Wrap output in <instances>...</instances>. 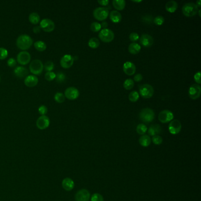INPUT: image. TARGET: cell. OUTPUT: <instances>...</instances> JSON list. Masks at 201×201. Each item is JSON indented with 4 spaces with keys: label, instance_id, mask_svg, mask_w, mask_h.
Instances as JSON below:
<instances>
[{
    "label": "cell",
    "instance_id": "44dd1931",
    "mask_svg": "<svg viewBox=\"0 0 201 201\" xmlns=\"http://www.w3.org/2000/svg\"><path fill=\"white\" fill-rule=\"evenodd\" d=\"M162 127L160 125L158 124L151 125L147 131L148 134L149 136H154L156 135H159L162 133Z\"/></svg>",
    "mask_w": 201,
    "mask_h": 201
},
{
    "label": "cell",
    "instance_id": "f5cc1de1",
    "mask_svg": "<svg viewBox=\"0 0 201 201\" xmlns=\"http://www.w3.org/2000/svg\"><path fill=\"white\" fill-rule=\"evenodd\" d=\"M196 5L198 7H201V0H198L196 1Z\"/></svg>",
    "mask_w": 201,
    "mask_h": 201
},
{
    "label": "cell",
    "instance_id": "603a6c76",
    "mask_svg": "<svg viewBox=\"0 0 201 201\" xmlns=\"http://www.w3.org/2000/svg\"><path fill=\"white\" fill-rule=\"evenodd\" d=\"M110 19L113 23H119L122 21V17L119 12L116 10L111 11L109 14Z\"/></svg>",
    "mask_w": 201,
    "mask_h": 201
},
{
    "label": "cell",
    "instance_id": "d6a6232c",
    "mask_svg": "<svg viewBox=\"0 0 201 201\" xmlns=\"http://www.w3.org/2000/svg\"><path fill=\"white\" fill-rule=\"evenodd\" d=\"M139 98V94L136 91H132L129 95V99L132 102H136Z\"/></svg>",
    "mask_w": 201,
    "mask_h": 201
},
{
    "label": "cell",
    "instance_id": "ee69618b",
    "mask_svg": "<svg viewBox=\"0 0 201 201\" xmlns=\"http://www.w3.org/2000/svg\"><path fill=\"white\" fill-rule=\"evenodd\" d=\"M139 36L137 33H132L129 35V39L130 40L133 42H136L139 39Z\"/></svg>",
    "mask_w": 201,
    "mask_h": 201
},
{
    "label": "cell",
    "instance_id": "5bb4252c",
    "mask_svg": "<svg viewBox=\"0 0 201 201\" xmlns=\"http://www.w3.org/2000/svg\"><path fill=\"white\" fill-rule=\"evenodd\" d=\"M74 57L70 55H63L60 60V65L65 69H69L71 67L74 63Z\"/></svg>",
    "mask_w": 201,
    "mask_h": 201
},
{
    "label": "cell",
    "instance_id": "7c38bea8",
    "mask_svg": "<svg viewBox=\"0 0 201 201\" xmlns=\"http://www.w3.org/2000/svg\"><path fill=\"white\" fill-rule=\"evenodd\" d=\"M17 59L20 65H26L30 61L31 55L28 51H22L18 54Z\"/></svg>",
    "mask_w": 201,
    "mask_h": 201
},
{
    "label": "cell",
    "instance_id": "e0dca14e",
    "mask_svg": "<svg viewBox=\"0 0 201 201\" xmlns=\"http://www.w3.org/2000/svg\"><path fill=\"white\" fill-rule=\"evenodd\" d=\"M154 43V40L152 37L147 34L141 35L140 38V43L145 47H151Z\"/></svg>",
    "mask_w": 201,
    "mask_h": 201
},
{
    "label": "cell",
    "instance_id": "ffe728a7",
    "mask_svg": "<svg viewBox=\"0 0 201 201\" xmlns=\"http://www.w3.org/2000/svg\"><path fill=\"white\" fill-rule=\"evenodd\" d=\"M38 82L37 77L34 75H28L25 78L24 83L28 87H34Z\"/></svg>",
    "mask_w": 201,
    "mask_h": 201
},
{
    "label": "cell",
    "instance_id": "c3c4849f",
    "mask_svg": "<svg viewBox=\"0 0 201 201\" xmlns=\"http://www.w3.org/2000/svg\"><path fill=\"white\" fill-rule=\"evenodd\" d=\"M143 79V76L141 74H137L134 76V80L135 82H141Z\"/></svg>",
    "mask_w": 201,
    "mask_h": 201
},
{
    "label": "cell",
    "instance_id": "8992f818",
    "mask_svg": "<svg viewBox=\"0 0 201 201\" xmlns=\"http://www.w3.org/2000/svg\"><path fill=\"white\" fill-rule=\"evenodd\" d=\"M139 93L142 98H150L152 97L154 94L153 87L149 84H142L139 87Z\"/></svg>",
    "mask_w": 201,
    "mask_h": 201
},
{
    "label": "cell",
    "instance_id": "7402d4cb",
    "mask_svg": "<svg viewBox=\"0 0 201 201\" xmlns=\"http://www.w3.org/2000/svg\"><path fill=\"white\" fill-rule=\"evenodd\" d=\"M62 186L66 191H70L74 187V182L69 178H66L62 181Z\"/></svg>",
    "mask_w": 201,
    "mask_h": 201
},
{
    "label": "cell",
    "instance_id": "4316f807",
    "mask_svg": "<svg viewBox=\"0 0 201 201\" xmlns=\"http://www.w3.org/2000/svg\"><path fill=\"white\" fill-rule=\"evenodd\" d=\"M139 142L142 146L147 147L151 143V139L149 135H144L139 138Z\"/></svg>",
    "mask_w": 201,
    "mask_h": 201
},
{
    "label": "cell",
    "instance_id": "e575fe53",
    "mask_svg": "<svg viewBox=\"0 0 201 201\" xmlns=\"http://www.w3.org/2000/svg\"><path fill=\"white\" fill-rule=\"evenodd\" d=\"M65 73L62 72H58L55 74V80L59 83H61L65 82Z\"/></svg>",
    "mask_w": 201,
    "mask_h": 201
},
{
    "label": "cell",
    "instance_id": "cb8c5ba5",
    "mask_svg": "<svg viewBox=\"0 0 201 201\" xmlns=\"http://www.w3.org/2000/svg\"><path fill=\"white\" fill-rule=\"evenodd\" d=\"M178 7V3L175 1H173V0L168 1L165 6L166 10L170 13L175 12L177 10Z\"/></svg>",
    "mask_w": 201,
    "mask_h": 201
},
{
    "label": "cell",
    "instance_id": "bcb514c9",
    "mask_svg": "<svg viewBox=\"0 0 201 201\" xmlns=\"http://www.w3.org/2000/svg\"><path fill=\"white\" fill-rule=\"evenodd\" d=\"M194 80L197 84H201V72L200 71H198V72H197L195 74V75H194Z\"/></svg>",
    "mask_w": 201,
    "mask_h": 201
},
{
    "label": "cell",
    "instance_id": "9a60e30c",
    "mask_svg": "<svg viewBox=\"0 0 201 201\" xmlns=\"http://www.w3.org/2000/svg\"><path fill=\"white\" fill-rule=\"evenodd\" d=\"M37 127L40 130L47 129L50 125V119L49 117L45 115L40 116L36 122Z\"/></svg>",
    "mask_w": 201,
    "mask_h": 201
},
{
    "label": "cell",
    "instance_id": "5b68a950",
    "mask_svg": "<svg viewBox=\"0 0 201 201\" xmlns=\"http://www.w3.org/2000/svg\"><path fill=\"white\" fill-rule=\"evenodd\" d=\"M98 37L103 43H110L113 40L114 34L111 30L106 28L100 30L98 34Z\"/></svg>",
    "mask_w": 201,
    "mask_h": 201
},
{
    "label": "cell",
    "instance_id": "2e32d148",
    "mask_svg": "<svg viewBox=\"0 0 201 201\" xmlns=\"http://www.w3.org/2000/svg\"><path fill=\"white\" fill-rule=\"evenodd\" d=\"M90 198V194L89 190L82 189L79 190L75 195L76 201H89Z\"/></svg>",
    "mask_w": 201,
    "mask_h": 201
},
{
    "label": "cell",
    "instance_id": "f35d334b",
    "mask_svg": "<svg viewBox=\"0 0 201 201\" xmlns=\"http://www.w3.org/2000/svg\"><path fill=\"white\" fill-rule=\"evenodd\" d=\"M152 141L155 145H160L162 144V143L163 141V139L161 136H159V135H156V136H153Z\"/></svg>",
    "mask_w": 201,
    "mask_h": 201
},
{
    "label": "cell",
    "instance_id": "d4e9b609",
    "mask_svg": "<svg viewBox=\"0 0 201 201\" xmlns=\"http://www.w3.org/2000/svg\"><path fill=\"white\" fill-rule=\"evenodd\" d=\"M128 50L129 53L132 55H137L140 52L141 50V47L139 44L132 43L129 45Z\"/></svg>",
    "mask_w": 201,
    "mask_h": 201
},
{
    "label": "cell",
    "instance_id": "ab89813d",
    "mask_svg": "<svg viewBox=\"0 0 201 201\" xmlns=\"http://www.w3.org/2000/svg\"><path fill=\"white\" fill-rule=\"evenodd\" d=\"M45 78L48 81H52L55 79V73L53 71H48L45 74Z\"/></svg>",
    "mask_w": 201,
    "mask_h": 201
},
{
    "label": "cell",
    "instance_id": "11a10c76",
    "mask_svg": "<svg viewBox=\"0 0 201 201\" xmlns=\"http://www.w3.org/2000/svg\"><path fill=\"white\" fill-rule=\"evenodd\" d=\"M198 11H199V17H201V10H199Z\"/></svg>",
    "mask_w": 201,
    "mask_h": 201
},
{
    "label": "cell",
    "instance_id": "b9f144b4",
    "mask_svg": "<svg viewBox=\"0 0 201 201\" xmlns=\"http://www.w3.org/2000/svg\"><path fill=\"white\" fill-rule=\"evenodd\" d=\"M8 51L3 47H0V60H4L8 56Z\"/></svg>",
    "mask_w": 201,
    "mask_h": 201
},
{
    "label": "cell",
    "instance_id": "6da1fadb",
    "mask_svg": "<svg viewBox=\"0 0 201 201\" xmlns=\"http://www.w3.org/2000/svg\"><path fill=\"white\" fill-rule=\"evenodd\" d=\"M33 40L30 36L27 34H22L17 39V47L21 50H27L31 47L33 44Z\"/></svg>",
    "mask_w": 201,
    "mask_h": 201
},
{
    "label": "cell",
    "instance_id": "30bf717a",
    "mask_svg": "<svg viewBox=\"0 0 201 201\" xmlns=\"http://www.w3.org/2000/svg\"><path fill=\"white\" fill-rule=\"evenodd\" d=\"M40 27L45 32H51L55 29V22L49 18H44L40 22Z\"/></svg>",
    "mask_w": 201,
    "mask_h": 201
},
{
    "label": "cell",
    "instance_id": "681fc988",
    "mask_svg": "<svg viewBox=\"0 0 201 201\" xmlns=\"http://www.w3.org/2000/svg\"><path fill=\"white\" fill-rule=\"evenodd\" d=\"M98 2L101 6H107L109 5V0H98Z\"/></svg>",
    "mask_w": 201,
    "mask_h": 201
},
{
    "label": "cell",
    "instance_id": "1f68e13d",
    "mask_svg": "<svg viewBox=\"0 0 201 201\" xmlns=\"http://www.w3.org/2000/svg\"><path fill=\"white\" fill-rule=\"evenodd\" d=\"M134 84H135V83L132 79H128L126 80L123 83V87L126 90H130L133 89V87H134Z\"/></svg>",
    "mask_w": 201,
    "mask_h": 201
},
{
    "label": "cell",
    "instance_id": "484cf974",
    "mask_svg": "<svg viewBox=\"0 0 201 201\" xmlns=\"http://www.w3.org/2000/svg\"><path fill=\"white\" fill-rule=\"evenodd\" d=\"M114 8L118 11H122L126 7V1L125 0H113L112 2Z\"/></svg>",
    "mask_w": 201,
    "mask_h": 201
},
{
    "label": "cell",
    "instance_id": "74e56055",
    "mask_svg": "<svg viewBox=\"0 0 201 201\" xmlns=\"http://www.w3.org/2000/svg\"><path fill=\"white\" fill-rule=\"evenodd\" d=\"M165 22V18L164 17L160 16L156 17L154 19H153V22L155 24L157 25V26H162Z\"/></svg>",
    "mask_w": 201,
    "mask_h": 201
},
{
    "label": "cell",
    "instance_id": "9c48e42d",
    "mask_svg": "<svg viewBox=\"0 0 201 201\" xmlns=\"http://www.w3.org/2000/svg\"><path fill=\"white\" fill-rule=\"evenodd\" d=\"M201 87L200 85L197 84H194L190 86L188 94L189 98L192 100H196L201 96Z\"/></svg>",
    "mask_w": 201,
    "mask_h": 201
},
{
    "label": "cell",
    "instance_id": "836d02e7",
    "mask_svg": "<svg viewBox=\"0 0 201 201\" xmlns=\"http://www.w3.org/2000/svg\"><path fill=\"white\" fill-rule=\"evenodd\" d=\"M55 100L59 103H61L65 102V96L62 93H56L55 95Z\"/></svg>",
    "mask_w": 201,
    "mask_h": 201
},
{
    "label": "cell",
    "instance_id": "52a82bcc",
    "mask_svg": "<svg viewBox=\"0 0 201 201\" xmlns=\"http://www.w3.org/2000/svg\"><path fill=\"white\" fill-rule=\"evenodd\" d=\"M44 65L41 60H33L30 65V70L35 75L40 74L43 70Z\"/></svg>",
    "mask_w": 201,
    "mask_h": 201
},
{
    "label": "cell",
    "instance_id": "f1b7e54d",
    "mask_svg": "<svg viewBox=\"0 0 201 201\" xmlns=\"http://www.w3.org/2000/svg\"><path fill=\"white\" fill-rule=\"evenodd\" d=\"M28 19L31 23H32L33 24H38V22H40V16L38 15V13L32 12L30 14Z\"/></svg>",
    "mask_w": 201,
    "mask_h": 201
},
{
    "label": "cell",
    "instance_id": "60d3db41",
    "mask_svg": "<svg viewBox=\"0 0 201 201\" xmlns=\"http://www.w3.org/2000/svg\"><path fill=\"white\" fill-rule=\"evenodd\" d=\"M91 201H104L103 197L100 194H94L91 197Z\"/></svg>",
    "mask_w": 201,
    "mask_h": 201
},
{
    "label": "cell",
    "instance_id": "d6986e66",
    "mask_svg": "<svg viewBox=\"0 0 201 201\" xmlns=\"http://www.w3.org/2000/svg\"><path fill=\"white\" fill-rule=\"evenodd\" d=\"M14 73L17 77L22 79L27 76L28 71L27 69L22 66H18L14 69Z\"/></svg>",
    "mask_w": 201,
    "mask_h": 201
},
{
    "label": "cell",
    "instance_id": "7bdbcfd3",
    "mask_svg": "<svg viewBox=\"0 0 201 201\" xmlns=\"http://www.w3.org/2000/svg\"><path fill=\"white\" fill-rule=\"evenodd\" d=\"M153 18H152V16H149V15H146L145 16L141 18V20L143 21V22H145L147 24H151L153 22Z\"/></svg>",
    "mask_w": 201,
    "mask_h": 201
},
{
    "label": "cell",
    "instance_id": "ba28073f",
    "mask_svg": "<svg viewBox=\"0 0 201 201\" xmlns=\"http://www.w3.org/2000/svg\"><path fill=\"white\" fill-rule=\"evenodd\" d=\"M174 117V113L169 110L161 111L158 116V119L162 123H167L171 122Z\"/></svg>",
    "mask_w": 201,
    "mask_h": 201
},
{
    "label": "cell",
    "instance_id": "83f0119b",
    "mask_svg": "<svg viewBox=\"0 0 201 201\" xmlns=\"http://www.w3.org/2000/svg\"><path fill=\"white\" fill-rule=\"evenodd\" d=\"M88 45L91 49H98L100 45V41L98 38L93 37L89 40Z\"/></svg>",
    "mask_w": 201,
    "mask_h": 201
},
{
    "label": "cell",
    "instance_id": "4fadbf2b",
    "mask_svg": "<svg viewBox=\"0 0 201 201\" xmlns=\"http://www.w3.org/2000/svg\"><path fill=\"white\" fill-rule=\"evenodd\" d=\"M80 93L79 90L74 87H68L65 90V96L71 100H76L79 98Z\"/></svg>",
    "mask_w": 201,
    "mask_h": 201
},
{
    "label": "cell",
    "instance_id": "816d5d0a",
    "mask_svg": "<svg viewBox=\"0 0 201 201\" xmlns=\"http://www.w3.org/2000/svg\"><path fill=\"white\" fill-rule=\"evenodd\" d=\"M101 26H102V27L103 28V29H106L107 27H108V23L107 22H103L101 24Z\"/></svg>",
    "mask_w": 201,
    "mask_h": 201
},
{
    "label": "cell",
    "instance_id": "db71d44e",
    "mask_svg": "<svg viewBox=\"0 0 201 201\" xmlns=\"http://www.w3.org/2000/svg\"><path fill=\"white\" fill-rule=\"evenodd\" d=\"M134 2H141L142 1H132Z\"/></svg>",
    "mask_w": 201,
    "mask_h": 201
},
{
    "label": "cell",
    "instance_id": "d590c367",
    "mask_svg": "<svg viewBox=\"0 0 201 201\" xmlns=\"http://www.w3.org/2000/svg\"><path fill=\"white\" fill-rule=\"evenodd\" d=\"M90 29L93 32H98V31H100L102 29L101 24L98 23V22H92L90 26Z\"/></svg>",
    "mask_w": 201,
    "mask_h": 201
},
{
    "label": "cell",
    "instance_id": "3957f363",
    "mask_svg": "<svg viewBox=\"0 0 201 201\" xmlns=\"http://www.w3.org/2000/svg\"><path fill=\"white\" fill-rule=\"evenodd\" d=\"M198 7L195 3L188 2L185 4L182 9L183 14L186 17H191L195 16L198 12Z\"/></svg>",
    "mask_w": 201,
    "mask_h": 201
},
{
    "label": "cell",
    "instance_id": "7a4b0ae2",
    "mask_svg": "<svg viewBox=\"0 0 201 201\" xmlns=\"http://www.w3.org/2000/svg\"><path fill=\"white\" fill-rule=\"evenodd\" d=\"M155 114L154 111L151 108L143 109L139 113V119L144 123H149L152 122L155 119Z\"/></svg>",
    "mask_w": 201,
    "mask_h": 201
},
{
    "label": "cell",
    "instance_id": "f6af8a7d",
    "mask_svg": "<svg viewBox=\"0 0 201 201\" xmlns=\"http://www.w3.org/2000/svg\"><path fill=\"white\" fill-rule=\"evenodd\" d=\"M47 112H48V109H47V108L45 106L41 105L38 108V112H39L40 114H41L42 116H44V115L46 114L47 113Z\"/></svg>",
    "mask_w": 201,
    "mask_h": 201
},
{
    "label": "cell",
    "instance_id": "9f6ffc18",
    "mask_svg": "<svg viewBox=\"0 0 201 201\" xmlns=\"http://www.w3.org/2000/svg\"><path fill=\"white\" fill-rule=\"evenodd\" d=\"M0 80H1V77H0Z\"/></svg>",
    "mask_w": 201,
    "mask_h": 201
},
{
    "label": "cell",
    "instance_id": "7dc6e473",
    "mask_svg": "<svg viewBox=\"0 0 201 201\" xmlns=\"http://www.w3.org/2000/svg\"><path fill=\"white\" fill-rule=\"evenodd\" d=\"M7 65L9 67H13L16 65V61L13 58H10L7 61Z\"/></svg>",
    "mask_w": 201,
    "mask_h": 201
},
{
    "label": "cell",
    "instance_id": "8d00e7d4",
    "mask_svg": "<svg viewBox=\"0 0 201 201\" xmlns=\"http://www.w3.org/2000/svg\"><path fill=\"white\" fill-rule=\"evenodd\" d=\"M44 67L45 70L47 71V72L51 71V70H53L54 69L55 65L51 61H48L45 63V65H44Z\"/></svg>",
    "mask_w": 201,
    "mask_h": 201
},
{
    "label": "cell",
    "instance_id": "4dcf8cb0",
    "mask_svg": "<svg viewBox=\"0 0 201 201\" xmlns=\"http://www.w3.org/2000/svg\"><path fill=\"white\" fill-rule=\"evenodd\" d=\"M147 131V127L143 123L139 124L136 127L137 133L141 135H144L146 133Z\"/></svg>",
    "mask_w": 201,
    "mask_h": 201
},
{
    "label": "cell",
    "instance_id": "f546056e",
    "mask_svg": "<svg viewBox=\"0 0 201 201\" xmlns=\"http://www.w3.org/2000/svg\"><path fill=\"white\" fill-rule=\"evenodd\" d=\"M34 47L39 51H43L47 48L46 44L42 41H37L35 42L34 44Z\"/></svg>",
    "mask_w": 201,
    "mask_h": 201
},
{
    "label": "cell",
    "instance_id": "f907efd6",
    "mask_svg": "<svg viewBox=\"0 0 201 201\" xmlns=\"http://www.w3.org/2000/svg\"><path fill=\"white\" fill-rule=\"evenodd\" d=\"M41 28L40 27V26H37L34 27L33 29V32L36 34H38V33H40L41 31Z\"/></svg>",
    "mask_w": 201,
    "mask_h": 201
},
{
    "label": "cell",
    "instance_id": "8fae6325",
    "mask_svg": "<svg viewBox=\"0 0 201 201\" xmlns=\"http://www.w3.org/2000/svg\"><path fill=\"white\" fill-rule=\"evenodd\" d=\"M182 129V124L178 120H172L169 125V131L172 135H177Z\"/></svg>",
    "mask_w": 201,
    "mask_h": 201
},
{
    "label": "cell",
    "instance_id": "ac0fdd59",
    "mask_svg": "<svg viewBox=\"0 0 201 201\" xmlns=\"http://www.w3.org/2000/svg\"><path fill=\"white\" fill-rule=\"evenodd\" d=\"M123 70L126 75L132 76L136 72V66L131 61H127L123 65Z\"/></svg>",
    "mask_w": 201,
    "mask_h": 201
},
{
    "label": "cell",
    "instance_id": "277c9868",
    "mask_svg": "<svg viewBox=\"0 0 201 201\" xmlns=\"http://www.w3.org/2000/svg\"><path fill=\"white\" fill-rule=\"evenodd\" d=\"M109 10L105 7H98L93 11V16L98 21L103 22L109 16Z\"/></svg>",
    "mask_w": 201,
    "mask_h": 201
}]
</instances>
